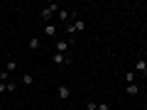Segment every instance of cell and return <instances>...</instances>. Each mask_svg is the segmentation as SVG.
<instances>
[{"instance_id": "1", "label": "cell", "mask_w": 147, "mask_h": 110, "mask_svg": "<svg viewBox=\"0 0 147 110\" xmlns=\"http://www.w3.org/2000/svg\"><path fill=\"white\" fill-rule=\"evenodd\" d=\"M54 12H59V5H57V3H52V5H47V7L42 10V20H52Z\"/></svg>"}, {"instance_id": "2", "label": "cell", "mask_w": 147, "mask_h": 110, "mask_svg": "<svg viewBox=\"0 0 147 110\" xmlns=\"http://www.w3.org/2000/svg\"><path fill=\"white\" fill-rule=\"evenodd\" d=\"M132 68H135L137 73H147V61H145V59H137V61L132 64Z\"/></svg>"}, {"instance_id": "3", "label": "cell", "mask_w": 147, "mask_h": 110, "mask_svg": "<svg viewBox=\"0 0 147 110\" xmlns=\"http://www.w3.org/2000/svg\"><path fill=\"white\" fill-rule=\"evenodd\" d=\"M52 61L57 64V66H64V64H66L69 59H66V54H59V52H54V56H52Z\"/></svg>"}, {"instance_id": "4", "label": "cell", "mask_w": 147, "mask_h": 110, "mask_svg": "<svg viewBox=\"0 0 147 110\" xmlns=\"http://www.w3.org/2000/svg\"><path fill=\"white\" fill-rule=\"evenodd\" d=\"M69 47H71V44H69L66 39H61V42H57V47H54V49H57L59 54H66V52H69Z\"/></svg>"}, {"instance_id": "5", "label": "cell", "mask_w": 147, "mask_h": 110, "mask_svg": "<svg viewBox=\"0 0 147 110\" xmlns=\"http://www.w3.org/2000/svg\"><path fill=\"white\" fill-rule=\"evenodd\" d=\"M57 93H59V98H61V100H66L69 95H71V91H69V86H59Z\"/></svg>"}, {"instance_id": "6", "label": "cell", "mask_w": 147, "mask_h": 110, "mask_svg": "<svg viewBox=\"0 0 147 110\" xmlns=\"http://www.w3.org/2000/svg\"><path fill=\"white\" fill-rule=\"evenodd\" d=\"M57 34V27L54 25H44V37H54Z\"/></svg>"}, {"instance_id": "7", "label": "cell", "mask_w": 147, "mask_h": 110, "mask_svg": "<svg viewBox=\"0 0 147 110\" xmlns=\"http://www.w3.org/2000/svg\"><path fill=\"white\" fill-rule=\"evenodd\" d=\"M27 47H30V49H34V52H37V49H39V39H37V37H30V42H27Z\"/></svg>"}, {"instance_id": "8", "label": "cell", "mask_w": 147, "mask_h": 110, "mask_svg": "<svg viewBox=\"0 0 147 110\" xmlns=\"http://www.w3.org/2000/svg\"><path fill=\"white\" fill-rule=\"evenodd\" d=\"M125 93H127V95H137V93H140V88H137L135 83H130V86L125 88Z\"/></svg>"}, {"instance_id": "9", "label": "cell", "mask_w": 147, "mask_h": 110, "mask_svg": "<svg viewBox=\"0 0 147 110\" xmlns=\"http://www.w3.org/2000/svg\"><path fill=\"white\" fill-rule=\"evenodd\" d=\"M22 83H25V86H32V83H34V76H32V73H25V76H22Z\"/></svg>"}, {"instance_id": "10", "label": "cell", "mask_w": 147, "mask_h": 110, "mask_svg": "<svg viewBox=\"0 0 147 110\" xmlns=\"http://www.w3.org/2000/svg\"><path fill=\"white\" fill-rule=\"evenodd\" d=\"M15 68H17V64H15V61H7V64H5V71H7V73H12Z\"/></svg>"}, {"instance_id": "11", "label": "cell", "mask_w": 147, "mask_h": 110, "mask_svg": "<svg viewBox=\"0 0 147 110\" xmlns=\"http://www.w3.org/2000/svg\"><path fill=\"white\" fill-rule=\"evenodd\" d=\"M5 93H15V81H10V83H5Z\"/></svg>"}, {"instance_id": "12", "label": "cell", "mask_w": 147, "mask_h": 110, "mask_svg": "<svg viewBox=\"0 0 147 110\" xmlns=\"http://www.w3.org/2000/svg\"><path fill=\"white\" fill-rule=\"evenodd\" d=\"M86 110H98V103H93V100H88V103H86Z\"/></svg>"}, {"instance_id": "13", "label": "cell", "mask_w": 147, "mask_h": 110, "mask_svg": "<svg viewBox=\"0 0 147 110\" xmlns=\"http://www.w3.org/2000/svg\"><path fill=\"white\" fill-rule=\"evenodd\" d=\"M125 78H127V83H135V81H132V78H135V73L127 71V73H125Z\"/></svg>"}, {"instance_id": "14", "label": "cell", "mask_w": 147, "mask_h": 110, "mask_svg": "<svg viewBox=\"0 0 147 110\" xmlns=\"http://www.w3.org/2000/svg\"><path fill=\"white\" fill-rule=\"evenodd\" d=\"M98 110H110V105H105V103H98Z\"/></svg>"}, {"instance_id": "15", "label": "cell", "mask_w": 147, "mask_h": 110, "mask_svg": "<svg viewBox=\"0 0 147 110\" xmlns=\"http://www.w3.org/2000/svg\"><path fill=\"white\" fill-rule=\"evenodd\" d=\"M0 93H5V83H0Z\"/></svg>"}]
</instances>
